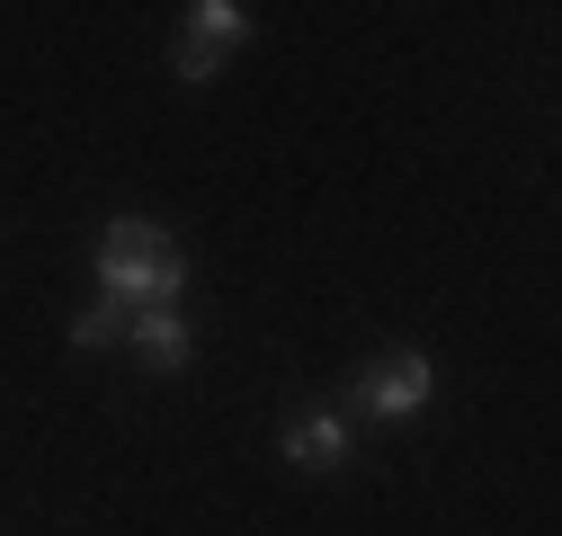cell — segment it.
I'll return each mask as SVG.
<instances>
[{
  "instance_id": "6da1fadb",
  "label": "cell",
  "mask_w": 562,
  "mask_h": 536,
  "mask_svg": "<svg viewBox=\"0 0 562 536\" xmlns=\"http://www.w3.org/2000/svg\"><path fill=\"white\" fill-rule=\"evenodd\" d=\"M99 295H116V304H179L188 295L179 242L161 224H144V215H116L99 233Z\"/></svg>"
},
{
  "instance_id": "7a4b0ae2",
  "label": "cell",
  "mask_w": 562,
  "mask_h": 536,
  "mask_svg": "<svg viewBox=\"0 0 562 536\" xmlns=\"http://www.w3.org/2000/svg\"><path fill=\"white\" fill-rule=\"evenodd\" d=\"M429 402H438V358L429 349H384V358L358 367V412L375 429H411Z\"/></svg>"
},
{
  "instance_id": "3957f363",
  "label": "cell",
  "mask_w": 562,
  "mask_h": 536,
  "mask_svg": "<svg viewBox=\"0 0 562 536\" xmlns=\"http://www.w3.org/2000/svg\"><path fill=\"white\" fill-rule=\"evenodd\" d=\"M277 447H286L295 474H339V465L358 456V429H348V412H295Z\"/></svg>"
},
{
  "instance_id": "277c9868",
  "label": "cell",
  "mask_w": 562,
  "mask_h": 536,
  "mask_svg": "<svg viewBox=\"0 0 562 536\" xmlns=\"http://www.w3.org/2000/svg\"><path fill=\"white\" fill-rule=\"evenodd\" d=\"M125 349L144 358L153 376H179V367L196 358V331H188V313H179V304H134V322H125Z\"/></svg>"
},
{
  "instance_id": "5b68a950",
  "label": "cell",
  "mask_w": 562,
  "mask_h": 536,
  "mask_svg": "<svg viewBox=\"0 0 562 536\" xmlns=\"http://www.w3.org/2000/svg\"><path fill=\"white\" fill-rule=\"evenodd\" d=\"M250 27H259V19L241 10V0H196L179 36H188L196 54H215V63H224V54H241V45H250Z\"/></svg>"
},
{
  "instance_id": "8992f818",
  "label": "cell",
  "mask_w": 562,
  "mask_h": 536,
  "mask_svg": "<svg viewBox=\"0 0 562 536\" xmlns=\"http://www.w3.org/2000/svg\"><path fill=\"white\" fill-rule=\"evenodd\" d=\"M125 322H134V304H116V295H90V304L72 313V349H81V358H99V349H125Z\"/></svg>"
}]
</instances>
